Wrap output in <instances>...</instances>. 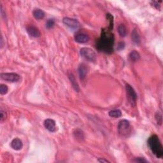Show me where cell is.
Masks as SVG:
<instances>
[{
	"label": "cell",
	"instance_id": "1",
	"mask_svg": "<svg viewBox=\"0 0 163 163\" xmlns=\"http://www.w3.org/2000/svg\"><path fill=\"white\" fill-rule=\"evenodd\" d=\"M108 29L101 30V37L96 41V48L101 52L111 54L114 51V36Z\"/></svg>",
	"mask_w": 163,
	"mask_h": 163
},
{
	"label": "cell",
	"instance_id": "2",
	"mask_svg": "<svg viewBox=\"0 0 163 163\" xmlns=\"http://www.w3.org/2000/svg\"><path fill=\"white\" fill-rule=\"evenodd\" d=\"M148 145L150 148L157 158L163 156V148L160 140L156 135H152L148 140Z\"/></svg>",
	"mask_w": 163,
	"mask_h": 163
},
{
	"label": "cell",
	"instance_id": "3",
	"mask_svg": "<svg viewBox=\"0 0 163 163\" xmlns=\"http://www.w3.org/2000/svg\"><path fill=\"white\" fill-rule=\"evenodd\" d=\"M126 90L127 94V100L132 106H135L136 105L137 101V95L135 91V89L132 88L131 85L127 84L126 85Z\"/></svg>",
	"mask_w": 163,
	"mask_h": 163
},
{
	"label": "cell",
	"instance_id": "4",
	"mask_svg": "<svg viewBox=\"0 0 163 163\" xmlns=\"http://www.w3.org/2000/svg\"><path fill=\"white\" fill-rule=\"evenodd\" d=\"M80 55L82 57H83L85 59L88 60L89 61L94 62L96 59V55L94 51L90 48H87V47H84L82 48L80 51Z\"/></svg>",
	"mask_w": 163,
	"mask_h": 163
},
{
	"label": "cell",
	"instance_id": "5",
	"mask_svg": "<svg viewBox=\"0 0 163 163\" xmlns=\"http://www.w3.org/2000/svg\"><path fill=\"white\" fill-rule=\"evenodd\" d=\"M1 78L7 82H17L19 81L20 77L15 73H3L1 74Z\"/></svg>",
	"mask_w": 163,
	"mask_h": 163
},
{
	"label": "cell",
	"instance_id": "6",
	"mask_svg": "<svg viewBox=\"0 0 163 163\" xmlns=\"http://www.w3.org/2000/svg\"><path fill=\"white\" fill-rule=\"evenodd\" d=\"M130 128V122L127 120H122L119 122L118 125V130L120 132V134L122 135H124L125 134H127V132Z\"/></svg>",
	"mask_w": 163,
	"mask_h": 163
},
{
	"label": "cell",
	"instance_id": "7",
	"mask_svg": "<svg viewBox=\"0 0 163 163\" xmlns=\"http://www.w3.org/2000/svg\"><path fill=\"white\" fill-rule=\"evenodd\" d=\"M63 23L71 29H78L80 26V24L78 20L70 17H64L63 20Z\"/></svg>",
	"mask_w": 163,
	"mask_h": 163
},
{
	"label": "cell",
	"instance_id": "8",
	"mask_svg": "<svg viewBox=\"0 0 163 163\" xmlns=\"http://www.w3.org/2000/svg\"><path fill=\"white\" fill-rule=\"evenodd\" d=\"M26 31L28 35L33 38H38L41 36L39 29L33 25H28L26 27Z\"/></svg>",
	"mask_w": 163,
	"mask_h": 163
},
{
	"label": "cell",
	"instance_id": "9",
	"mask_svg": "<svg viewBox=\"0 0 163 163\" xmlns=\"http://www.w3.org/2000/svg\"><path fill=\"white\" fill-rule=\"evenodd\" d=\"M44 124L45 127L49 131L54 132L56 131V124H55V122L54 120L47 119L44 121Z\"/></svg>",
	"mask_w": 163,
	"mask_h": 163
},
{
	"label": "cell",
	"instance_id": "10",
	"mask_svg": "<svg viewBox=\"0 0 163 163\" xmlns=\"http://www.w3.org/2000/svg\"><path fill=\"white\" fill-rule=\"evenodd\" d=\"M75 40L76 42L80 43V44H84L89 40V37L84 33H78L75 35Z\"/></svg>",
	"mask_w": 163,
	"mask_h": 163
},
{
	"label": "cell",
	"instance_id": "11",
	"mask_svg": "<svg viewBox=\"0 0 163 163\" xmlns=\"http://www.w3.org/2000/svg\"><path fill=\"white\" fill-rule=\"evenodd\" d=\"M78 72L80 79L82 80H84L86 78V76L87 74V68L86 66H85L84 64H81L78 68Z\"/></svg>",
	"mask_w": 163,
	"mask_h": 163
},
{
	"label": "cell",
	"instance_id": "12",
	"mask_svg": "<svg viewBox=\"0 0 163 163\" xmlns=\"http://www.w3.org/2000/svg\"><path fill=\"white\" fill-rule=\"evenodd\" d=\"M11 147L13 149L15 150V151H19V150L22 149V148L23 147V141L19 138H15L12 141Z\"/></svg>",
	"mask_w": 163,
	"mask_h": 163
},
{
	"label": "cell",
	"instance_id": "13",
	"mask_svg": "<svg viewBox=\"0 0 163 163\" xmlns=\"http://www.w3.org/2000/svg\"><path fill=\"white\" fill-rule=\"evenodd\" d=\"M131 37H132V40L133 41V42L136 45H140L141 43V38L140 36V34L138 31V30L136 29H134L133 31L132 32V35H131Z\"/></svg>",
	"mask_w": 163,
	"mask_h": 163
},
{
	"label": "cell",
	"instance_id": "14",
	"mask_svg": "<svg viewBox=\"0 0 163 163\" xmlns=\"http://www.w3.org/2000/svg\"><path fill=\"white\" fill-rule=\"evenodd\" d=\"M33 17L37 20H41L45 17V12L40 8H36L33 12Z\"/></svg>",
	"mask_w": 163,
	"mask_h": 163
},
{
	"label": "cell",
	"instance_id": "15",
	"mask_svg": "<svg viewBox=\"0 0 163 163\" xmlns=\"http://www.w3.org/2000/svg\"><path fill=\"white\" fill-rule=\"evenodd\" d=\"M130 58L132 62H136L140 59V54L136 50H132L130 54Z\"/></svg>",
	"mask_w": 163,
	"mask_h": 163
},
{
	"label": "cell",
	"instance_id": "16",
	"mask_svg": "<svg viewBox=\"0 0 163 163\" xmlns=\"http://www.w3.org/2000/svg\"><path fill=\"white\" fill-rule=\"evenodd\" d=\"M118 31L121 37H125L127 34V30L124 24H120L118 28Z\"/></svg>",
	"mask_w": 163,
	"mask_h": 163
},
{
	"label": "cell",
	"instance_id": "17",
	"mask_svg": "<svg viewBox=\"0 0 163 163\" xmlns=\"http://www.w3.org/2000/svg\"><path fill=\"white\" fill-rule=\"evenodd\" d=\"M109 116L114 118H119L122 116V112L120 110H113L110 111Z\"/></svg>",
	"mask_w": 163,
	"mask_h": 163
},
{
	"label": "cell",
	"instance_id": "18",
	"mask_svg": "<svg viewBox=\"0 0 163 163\" xmlns=\"http://www.w3.org/2000/svg\"><path fill=\"white\" fill-rule=\"evenodd\" d=\"M69 78L70 79V81H71V85H72L73 87L75 89V90L76 91H79V85H78V84L76 83V82L75 79V76H73V75L71 73L69 75Z\"/></svg>",
	"mask_w": 163,
	"mask_h": 163
},
{
	"label": "cell",
	"instance_id": "19",
	"mask_svg": "<svg viewBox=\"0 0 163 163\" xmlns=\"http://www.w3.org/2000/svg\"><path fill=\"white\" fill-rule=\"evenodd\" d=\"M8 87L7 85L5 84H1L0 85V93H1V95H5L8 92Z\"/></svg>",
	"mask_w": 163,
	"mask_h": 163
},
{
	"label": "cell",
	"instance_id": "20",
	"mask_svg": "<svg viewBox=\"0 0 163 163\" xmlns=\"http://www.w3.org/2000/svg\"><path fill=\"white\" fill-rule=\"evenodd\" d=\"M54 24H55V22L53 19H49L47 21L45 25H46L47 28L50 29V28H53V26L54 25Z\"/></svg>",
	"mask_w": 163,
	"mask_h": 163
},
{
	"label": "cell",
	"instance_id": "21",
	"mask_svg": "<svg viewBox=\"0 0 163 163\" xmlns=\"http://www.w3.org/2000/svg\"><path fill=\"white\" fill-rule=\"evenodd\" d=\"M0 114H1V117H0V121L3 122L4 121H5L7 119V114L5 111H3L2 109L0 110Z\"/></svg>",
	"mask_w": 163,
	"mask_h": 163
},
{
	"label": "cell",
	"instance_id": "22",
	"mask_svg": "<svg viewBox=\"0 0 163 163\" xmlns=\"http://www.w3.org/2000/svg\"><path fill=\"white\" fill-rule=\"evenodd\" d=\"M156 119L157 122V124L161 125L162 124V115L159 112H157L156 115Z\"/></svg>",
	"mask_w": 163,
	"mask_h": 163
},
{
	"label": "cell",
	"instance_id": "23",
	"mask_svg": "<svg viewBox=\"0 0 163 163\" xmlns=\"http://www.w3.org/2000/svg\"><path fill=\"white\" fill-rule=\"evenodd\" d=\"M75 134H76L75 137H76L77 138L82 139V138H84V135H83L82 131H80V132H79V130H76V132H75Z\"/></svg>",
	"mask_w": 163,
	"mask_h": 163
},
{
	"label": "cell",
	"instance_id": "24",
	"mask_svg": "<svg viewBox=\"0 0 163 163\" xmlns=\"http://www.w3.org/2000/svg\"><path fill=\"white\" fill-rule=\"evenodd\" d=\"M133 161L136 162H147V161L142 157H137Z\"/></svg>",
	"mask_w": 163,
	"mask_h": 163
},
{
	"label": "cell",
	"instance_id": "25",
	"mask_svg": "<svg viewBox=\"0 0 163 163\" xmlns=\"http://www.w3.org/2000/svg\"><path fill=\"white\" fill-rule=\"evenodd\" d=\"M124 47H125V44H124V42H120L119 43L117 46V50H121L124 49Z\"/></svg>",
	"mask_w": 163,
	"mask_h": 163
},
{
	"label": "cell",
	"instance_id": "26",
	"mask_svg": "<svg viewBox=\"0 0 163 163\" xmlns=\"http://www.w3.org/2000/svg\"><path fill=\"white\" fill-rule=\"evenodd\" d=\"M98 161L100 162H110L108 160L105 159H102V158H100L99 159H98Z\"/></svg>",
	"mask_w": 163,
	"mask_h": 163
}]
</instances>
